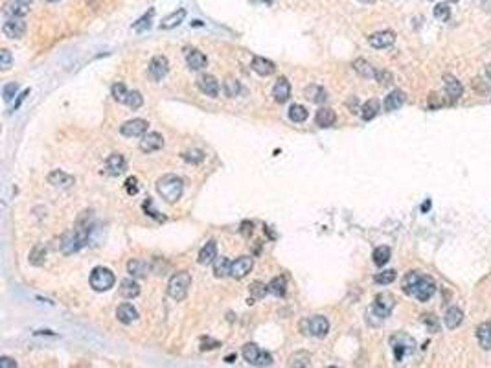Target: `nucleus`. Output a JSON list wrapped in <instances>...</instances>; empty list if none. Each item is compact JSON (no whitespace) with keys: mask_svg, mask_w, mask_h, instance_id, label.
<instances>
[{"mask_svg":"<svg viewBox=\"0 0 491 368\" xmlns=\"http://www.w3.org/2000/svg\"><path fill=\"white\" fill-rule=\"evenodd\" d=\"M307 116H309V113H307V109L304 105H298V103H294V105H291L289 109V118L293 120L294 123H302L307 120Z\"/></svg>","mask_w":491,"mask_h":368,"instance_id":"58836bf2","label":"nucleus"},{"mask_svg":"<svg viewBox=\"0 0 491 368\" xmlns=\"http://www.w3.org/2000/svg\"><path fill=\"white\" fill-rule=\"evenodd\" d=\"M197 87L199 90L202 92V94H206V96H212L215 98L217 94H219V81L214 78L212 74H201L197 78Z\"/></svg>","mask_w":491,"mask_h":368,"instance_id":"4468645a","label":"nucleus"},{"mask_svg":"<svg viewBox=\"0 0 491 368\" xmlns=\"http://www.w3.org/2000/svg\"><path fill=\"white\" fill-rule=\"evenodd\" d=\"M186 63H188V66L192 70H202V68L206 66L208 59L202 52L192 48V50H186Z\"/></svg>","mask_w":491,"mask_h":368,"instance_id":"aec40b11","label":"nucleus"},{"mask_svg":"<svg viewBox=\"0 0 491 368\" xmlns=\"http://www.w3.org/2000/svg\"><path fill=\"white\" fill-rule=\"evenodd\" d=\"M272 96L278 103H285L291 96V83L287 81V78H280L272 87Z\"/></svg>","mask_w":491,"mask_h":368,"instance_id":"a211bd4d","label":"nucleus"},{"mask_svg":"<svg viewBox=\"0 0 491 368\" xmlns=\"http://www.w3.org/2000/svg\"><path fill=\"white\" fill-rule=\"evenodd\" d=\"M153 15H155V9L151 8L149 11H147V13L144 15V17H140V19H138V21L135 22V24H133V30L138 31V33H142V31H145V30H147V28L151 26V21H153Z\"/></svg>","mask_w":491,"mask_h":368,"instance_id":"a19ab883","label":"nucleus"},{"mask_svg":"<svg viewBox=\"0 0 491 368\" xmlns=\"http://www.w3.org/2000/svg\"><path fill=\"white\" fill-rule=\"evenodd\" d=\"M403 291L410 297L418 298L420 302H427L436 291V284L432 278L423 276L416 271H410L403 278Z\"/></svg>","mask_w":491,"mask_h":368,"instance_id":"f257e3e1","label":"nucleus"},{"mask_svg":"<svg viewBox=\"0 0 491 368\" xmlns=\"http://www.w3.org/2000/svg\"><path fill=\"white\" fill-rule=\"evenodd\" d=\"M17 92H18L17 83H8V85H4V88H2V96H4L6 101H11L15 96H17Z\"/></svg>","mask_w":491,"mask_h":368,"instance_id":"8fccbe9b","label":"nucleus"},{"mask_svg":"<svg viewBox=\"0 0 491 368\" xmlns=\"http://www.w3.org/2000/svg\"><path fill=\"white\" fill-rule=\"evenodd\" d=\"M215 260H217V243L214 240H210L199 252V263L201 265H208V263L215 262Z\"/></svg>","mask_w":491,"mask_h":368,"instance_id":"b1692460","label":"nucleus"},{"mask_svg":"<svg viewBox=\"0 0 491 368\" xmlns=\"http://www.w3.org/2000/svg\"><path fill=\"white\" fill-rule=\"evenodd\" d=\"M311 366V354L306 350L294 352L289 357V368H309Z\"/></svg>","mask_w":491,"mask_h":368,"instance_id":"a878e982","label":"nucleus"},{"mask_svg":"<svg viewBox=\"0 0 491 368\" xmlns=\"http://www.w3.org/2000/svg\"><path fill=\"white\" fill-rule=\"evenodd\" d=\"M48 182L53 184V186H59V188H70L72 184L75 182V179L72 175H68V173H65V171L55 170L48 175Z\"/></svg>","mask_w":491,"mask_h":368,"instance_id":"5701e85b","label":"nucleus"},{"mask_svg":"<svg viewBox=\"0 0 491 368\" xmlns=\"http://www.w3.org/2000/svg\"><path fill=\"white\" fill-rule=\"evenodd\" d=\"M182 158H184L186 162L199 164L204 160V151H201V149H190V151H184V153H182Z\"/></svg>","mask_w":491,"mask_h":368,"instance_id":"a18cd8bd","label":"nucleus"},{"mask_svg":"<svg viewBox=\"0 0 491 368\" xmlns=\"http://www.w3.org/2000/svg\"><path fill=\"white\" fill-rule=\"evenodd\" d=\"M44 247L43 245H37L35 249L31 250V254H30V262L33 263V265H43V262H44V254L46 252H43V256H39V252L43 250Z\"/></svg>","mask_w":491,"mask_h":368,"instance_id":"864d4df0","label":"nucleus"},{"mask_svg":"<svg viewBox=\"0 0 491 368\" xmlns=\"http://www.w3.org/2000/svg\"><path fill=\"white\" fill-rule=\"evenodd\" d=\"M223 88H224V94H226L228 98H236L237 94H239V90H241V85H239L237 79L226 78L223 83Z\"/></svg>","mask_w":491,"mask_h":368,"instance_id":"37998d69","label":"nucleus"},{"mask_svg":"<svg viewBox=\"0 0 491 368\" xmlns=\"http://www.w3.org/2000/svg\"><path fill=\"white\" fill-rule=\"evenodd\" d=\"M116 317H118V320L122 322V324H133L136 319H138V311H136L135 307H133V304H122V306L118 307V311H116Z\"/></svg>","mask_w":491,"mask_h":368,"instance_id":"393cba45","label":"nucleus"},{"mask_svg":"<svg viewBox=\"0 0 491 368\" xmlns=\"http://www.w3.org/2000/svg\"><path fill=\"white\" fill-rule=\"evenodd\" d=\"M13 63V57H11V52L9 50H0V68L2 70H9V66Z\"/></svg>","mask_w":491,"mask_h":368,"instance_id":"3c124183","label":"nucleus"},{"mask_svg":"<svg viewBox=\"0 0 491 368\" xmlns=\"http://www.w3.org/2000/svg\"><path fill=\"white\" fill-rule=\"evenodd\" d=\"M315 122L318 127H331V125L337 122V114H335L333 109H329V107H322V109L316 111Z\"/></svg>","mask_w":491,"mask_h":368,"instance_id":"4be33fe9","label":"nucleus"},{"mask_svg":"<svg viewBox=\"0 0 491 368\" xmlns=\"http://www.w3.org/2000/svg\"><path fill=\"white\" fill-rule=\"evenodd\" d=\"M302 329L306 335L313 337H324L329 332V320L324 315H315L311 319H306L302 322Z\"/></svg>","mask_w":491,"mask_h":368,"instance_id":"6e6552de","label":"nucleus"},{"mask_svg":"<svg viewBox=\"0 0 491 368\" xmlns=\"http://www.w3.org/2000/svg\"><path fill=\"white\" fill-rule=\"evenodd\" d=\"M405 100H407V96H405L403 90H392L385 100V111H388V113L398 111L405 103Z\"/></svg>","mask_w":491,"mask_h":368,"instance_id":"bb28decb","label":"nucleus"},{"mask_svg":"<svg viewBox=\"0 0 491 368\" xmlns=\"http://www.w3.org/2000/svg\"><path fill=\"white\" fill-rule=\"evenodd\" d=\"M379 109H381V105H379L377 100H368L363 107H361V116H363V120L370 122V120H373L375 116H377Z\"/></svg>","mask_w":491,"mask_h":368,"instance_id":"f704fd0d","label":"nucleus"},{"mask_svg":"<svg viewBox=\"0 0 491 368\" xmlns=\"http://www.w3.org/2000/svg\"><path fill=\"white\" fill-rule=\"evenodd\" d=\"M394 306H395L394 295H390V293H379L377 297H375V302H373V306H372V309H370V311H372L373 315H377L381 320H385L386 317H388V315L392 313Z\"/></svg>","mask_w":491,"mask_h":368,"instance_id":"1a4fd4ad","label":"nucleus"},{"mask_svg":"<svg viewBox=\"0 0 491 368\" xmlns=\"http://www.w3.org/2000/svg\"><path fill=\"white\" fill-rule=\"evenodd\" d=\"M230 267H232V262H228L226 258L221 256L214 262V274L217 278H224V276L230 274Z\"/></svg>","mask_w":491,"mask_h":368,"instance_id":"4c0bfd02","label":"nucleus"},{"mask_svg":"<svg viewBox=\"0 0 491 368\" xmlns=\"http://www.w3.org/2000/svg\"><path fill=\"white\" fill-rule=\"evenodd\" d=\"M395 271L394 269H388V271H383V272H379V274H375V284H381V285H386V284H392V282L395 280Z\"/></svg>","mask_w":491,"mask_h":368,"instance_id":"de8ad7c7","label":"nucleus"},{"mask_svg":"<svg viewBox=\"0 0 491 368\" xmlns=\"http://www.w3.org/2000/svg\"><path fill=\"white\" fill-rule=\"evenodd\" d=\"M0 368H17V363L11 357H2L0 359Z\"/></svg>","mask_w":491,"mask_h":368,"instance_id":"13d9d810","label":"nucleus"},{"mask_svg":"<svg viewBox=\"0 0 491 368\" xmlns=\"http://www.w3.org/2000/svg\"><path fill=\"white\" fill-rule=\"evenodd\" d=\"M250 66H252V70L259 76H271L276 70V66H274V63H272L271 59H265V57H259V56H256L254 59H252V65Z\"/></svg>","mask_w":491,"mask_h":368,"instance_id":"412c9836","label":"nucleus"},{"mask_svg":"<svg viewBox=\"0 0 491 368\" xmlns=\"http://www.w3.org/2000/svg\"><path fill=\"white\" fill-rule=\"evenodd\" d=\"M243 357H245L247 363L254 364V366H269V364H272V355L269 354V352H263L259 350L258 346H256L254 342H247L245 346H243Z\"/></svg>","mask_w":491,"mask_h":368,"instance_id":"423d86ee","label":"nucleus"},{"mask_svg":"<svg viewBox=\"0 0 491 368\" xmlns=\"http://www.w3.org/2000/svg\"><path fill=\"white\" fill-rule=\"evenodd\" d=\"M46 2H59V0H46Z\"/></svg>","mask_w":491,"mask_h":368,"instance_id":"0e129e2a","label":"nucleus"},{"mask_svg":"<svg viewBox=\"0 0 491 368\" xmlns=\"http://www.w3.org/2000/svg\"><path fill=\"white\" fill-rule=\"evenodd\" d=\"M127 271L133 278H145L147 272H149V265L144 260H131L127 263Z\"/></svg>","mask_w":491,"mask_h":368,"instance_id":"cd10ccee","label":"nucleus"},{"mask_svg":"<svg viewBox=\"0 0 491 368\" xmlns=\"http://www.w3.org/2000/svg\"><path fill=\"white\" fill-rule=\"evenodd\" d=\"M125 190H127L129 195H136L138 193V179L136 177H129L125 180Z\"/></svg>","mask_w":491,"mask_h":368,"instance_id":"6e6d98bb","label":"nucleus"},{"mask_svg":"<svg viewBox=\"0 0 491 368\" xmlns=\"http://www.w3.org/2000/svg\"><path fill=\"white\" fill-rule=\"evenodd\" d=\"M462 320H464V313H462L460 307L452 306L445 311V326H447L449 329L458 328V326L462 324Z\"/></svg>","mask_w":491,"mask_h":368,"instance_id":"7c9ffc66","label":"nucleus"},{"mask_svg":"<svg viewBox=\"0 0 491 368\" xmlns=\"http://www.w3.org/2000/svg\"><path fill=\"white\" fill-rule=\"evenodd\" d=\"M423 322H425V326L430 329L432 333H436L440 329V324H438V319H436V315H432V313H427V315H423Z\"/></svg>","mask_w":491,"mask_h":368,"instance_id":"603ef678","label":"nucleus"},{"mask_svg":"<svg viewBox=\"0 0 491 368\" xmlns=\"http://www.w3.org/2000/svg\"><path fill=\"white\" fill-rule=\"evenodd\" d=\"M265 2H271V0H265Z\"/></svg>","mask_w":491,"mask_h":368,"instance_id":"774afa93","label":"nucleus"},{"mask_svg":"<svg viewBox=\"0 0 491 368\" xmlns=\"http://www.w3.org/2000/svg\"><path fill=\"white\" fill-rule=\"evenodd\" d=\"M429 105L435 109V107H440L442 105V101L438 100V94H430V98H429Z\"/></svg>","mask_w":491,"mask_h":368,"instance_id":"bf43d9fd","label":"nucleus"},{"mask_svg":"<svg viewBox=\"0 0 491 368\" xmlns=\"http://www.w3.org/2000/svg\"><path fill=\"white\" fill-rule=\"evenodd\" d=\"M249 293H250V298H263L265 295L269 293V285H265L263 282L256 280L249 285Z\"/></svg>","mask_w":491,"mask_h":368,"instance_id":"79ce46f5","label":"nucleus"},{"mask_svg":"<svg viewBox=\"0 0 491 368\" xmlns=\"http://www.w3.org/2000/svg\"><path fill=\"white\" fill-rule=\"evenodd\" d=\"M252 267H254V260L250 258V256H241V258H237L236 262H232L230 276L236 278V280H241V278H245V276L252 271Z\"/></svg>","mask_w":491,"mask_h":368,"instance_id":"f8f14e48","label":"nucleus"},{"mask_svg":"<svg viewBox=\"0 0 491 368\" xmlns=\"http://www.w3.org/2000/svg\"><path fill=\"white\" fill-rule=\"evenodd\" d=\"M304 94H306L307 100L313 101V103H324V101L328 100L326 90L322 87H318V85H309V87L304 90Z\"/></svg>","mask_w":491,"mask_h":368,"instance_id":"473e14b6","label":"nucleus"},{"mask_svg":"<svg viewBox=\"0 0 491 368\" xmlns=\"http://www.w3.org/2000/svg\"><path fill=\"white\" fill-rule=\"evenodd\" d=\"M390 346L394 350L395 361H403L405 355L412 354L414 348H416V342L410 335L407 333H394L390 337Z\"/></svg>","mask_w":491,"mask_h":368,"instance_id":"39448f33","label":"nucleus"},{"mask_svg":"<svg viewBox=\"0 0 491 368\" xmlns=\"http://www.w3.org/2000/svg\"><path fill=\"white\" fill-rule=\"evenodd\" d=\"M190 285H192V276L188 274L186 271L175 272V274L169 278V284H167V295H169L173 300L180 302L184 300L186 295H188Z\"/></svg>","mask_w":491,"mask_h":368,"instance_id":"20e7f679","label":"nucleus"},{"mask_svg":"<svg viewBox=\"0 0 491 368\" xmlns=\"http://www.w3.org/2000/svg\"><path fill=\"white\" fill-rule=\"evenodd\" d=\"M326 368H341V366H326Z\"/></svg>","mask_w":491,"mask_h":368,"instance_id":"69168bd1","label":"nucleus"},{"mask_svg":"<svg viewBox=\"0 0 491 368\" xmlns=\"http://www.w3.org/2000/svg\"><path fill=\"white\" fill-rule=\"evenodd\" d=\"M2 31H4V35L9 37V39H21V37L26 33V22H24V19H18V17H6Z\"/></svg>","mask_w":491,"mask_h":368,"instance_id":"9d476101","label":"nucleus"},{"mask_svg":"<svg viewBox=\"0 0 491 368\" xmlns=\"http://www.w3.org/2000/svg\"><path fill=\"white\" fill-rule=\"evenodd\" d=\"M127 96H129V90L125 88V85L123 83L112 85V98L118 101V103H125V101H127Z\"/></svg>","mask_w":491,"mask_h":368,"instance_id":"c03bdc74","label":"nucleus"},{"mask_svg":"<svg viewBox=\"0 0 491 368\" xmlns=\"http://www.w3.org/2000/svg\"><path fill=\"white\" fill-rule=\"evenodd\" d=\"M353 70L359 76H363V78H375V74H377V70L366 59H355L353 61Z\"/></svg>","mask_w":491,"mask_h":368,"instance_id":"72a5a7b5","label":"nucleus"},{"mask_svg":"<svg viewBox=\"0 0 491 368\" xmlns=\"http://www.w3.org/2000/svg\"><path fill=\"white\" fill-rule=\"evenodd\" d=\"M361 2H370V0H361Z\"/></svg>","mask_w":491,"mask_h":368,"instance_id":"338daca9","label":"nucleus"},{"mask_svg":"<svg viewBox=\"0 0 491 368\" xmlns=\"http://www.w3.org/2000/svg\"><path fill=\"white\" fill-rule=\"evenodd\" d=\"M370 46L373 48H388L395 43V33L390 30H383V31H375L368 37Z\"/></svg>","mask_w":491,"mask_h":368,"instance_id":"2eb2a0df","label":"nucleus"},{"mask_svg":"<svg viewBox=\"0 0 491 368\" xmlns=\"http://www.w3.org/2000/svg\"><path fill=\"white\" fill-rule=\"evenodd\" d=\"M390 260V249L388 247H377V249L373 250V263L377 265V267H383V265H386V262Z\"/></svg>","mask_w":491,"mask_h":368,"instance_id":"ea45409f","label":"nucleus"},{"mask_svg":"<svg viewBox=\"0 0 491 368\" xmlns=\"http://www.w3.org/2000/svg\"><path fill=\"white\" fill-rule=\"evenodd\" d=\"M186 19V9H177L171 15H167L166 19H162L160 22V30H171V28H177L180 22Z\"/></svg>","mask_w":491,"mask_h":368,"instance_id":"c85d7f7f","label":"nucleus"},{"mask_svg":"<svg viewBox=\"0 0 491 368\" xmlns=\"http://www.w3.org/2000/svg\"><path fill=\"white\" fill-rule=\"evenodd\" d=\"M114 274L110 269L107 267H96L90 274V287L98 293H103V291H109L110 287L114 285Z\"/></svg>","mask_w":491,"mask_h":368,"instance_id":"0eeeda50","label":"nucleus"},{"mask_svg":"<svg viewBox=\"0 0 491 368\" xmlns=\"http://www.w3.org/2000/svg\"><path fill=\"white\" fill-rule=\"evenodd\" d=\"M375 79H377L381 85H392V81H394V78H392L390 72L386 70H377V74H375Z\"/></svg>","mask_w":491,"mask_h":368,"instance_id":"5fc2aeb1","label":"nucleus"},{"mask_svg":"<svg viewBox=\"0 0 491 368\" xmlns=\"http://www.w3.org/2000/svg\"><path fill=\"white\" fill-rule=\"evenodd\" d=\"M486 72H487V76L491 78V65H487V68H486Z\"/></svg>","mask_w":491,"mask_h":368,"instance_id":"680f3d73","label":"nucleus"},{"mask_svg":"<svg viewBox=\"0 0 491 368\" xmlns=\"http://www.w3.org/2000/svg\"><path fill=\"white\" fill-rule=\"evenodd\" d=\"M88 234H90V225L83 223V217L78 221L74 230L66 232L61 240V249L65 254H72V252H78L81 247L87 245L88 241Z\"/></svg>","mask_w":491,"mask_h":368,"instance_id":"f03ea898","label":"nucleus"},{"mask_svg":"<svg viewBox=\"0 0 491 368\" xmlns=\"http://www.w3.org/2000/svg\"><path fill=\"white\" fill-rule=\"evenodd\" d=\"M435 17L438 19V21L445 22L449 17H451V8H449L445 2H440V4L435 6Z\"/></svg>","mask_w":491,"mask_h":368,"instance_id":"09e8293b","label":"nucleus"},{"mask_svg":"<svg viewBox=\"0 0 491 368\" xmlns=\"http://www.w3.org/2000/svg\"><path fill=\"white\" fill-rule=\"evenodd\" d=\"M138 293H140V285L136 284L133 278L122 280V284H120V295H122L123 298H135L138 297Z\"/></svg>","mask_w":491,"mask_h":368,"instance_id":"2f4dec72","label":"nucleus"},{"mask_svg":"<svg viewBox=\"0 0 491 368\" xmlns=\"http://www.w3.org/2000/svg\"><path fill=\"white\" fill-rule=\"evenodd\" d=\"M157 192L160 193V197L164 199L166 203L173 205L177 203L182 193H184V180L180 179L179 175H173V173H167V175L160 177L157 180Z\"/></svg>","mask_w":491,"mask_h":368,"instance_id":"7ed1b4c3","label":"nucleus"},{"mask_svg":"<svg viewBox=\"0 0 491 368\" xmlns=\"http://www.w3.org/2000/svg\"><path fill=\"white\" fill-rule=\"evenodd\" d=\"M147 125H149V123L145 122V120L135 118V120H129V122L122 123L120 133H122L123 136H129V138H133V136H144L145 133H147Z\"/></svg>","mask_w":491,"mask_h":368,"instance_id":"9b49d317","label":"nucleus"},{"mask_svg":"<svg viewBox=\"0 0 491 368\" xmlns=\"http://www.w3.org/2000/svg\"><path fill=\"white\" fill-rule=\"evenodd\" d=\"M285 291H287V280H285V276H274V278L269 282V293L276 295V297H284Z\"/></svg>","mask_w":491,"mask_h":368,"instance_id":"e433bc0d","label":"nucleus"},{"mask_svg":"<svg viewBox=\"0 0 491 368\" xmlns=\"http://www.w3.org/2000/svg\"><path fill=\"white\" fill-rule=\"evenodd\" d=\"M28 13V8L24 4H21V2H8V4L4 6V15L6 17H18V19H24V15Z\"/></svg>","mask_w":491,"mask_h":368,"instance_id":"c9c22d12","label":"nucleus"},{"mask_svg":"<svg viewBox=\"0 0 491 368\" xmlns=\"http://www.w3.org/2000/svg\"><path fill=\"white\" fill-rule=\"evenodd\" d=\"M443 85H445V92H447V96L451 100H458L462 96V92H464L462 83L452 74H443Z\"/></svg>","mask_w":491,"mask_h":368,"instance_id":"6ab92c4d","label":"nucleus"},{"mask_svg":"<svg viewBox=\"0 0 491 368\" xmlns=\"http://www.w3.org/2000/svg\"><path fill=\"white\" fill-rule=\"evenodd\" d=\"M477 339H478V344H480L484 350H491V322H482V324L478 326Z\"/></svg>","mask_w":491,"mask_h":368,"instance_id":"c756f323","label":"nucleus"},{"mask_svg":"<svg viewBox=\"0 0 491 368\" xmlns=\"http://www.w3.org/2000/svg\"><path fill=\"white\" fill-rule=\"evenodd\" d=\"M447 2H460V0H447Z\"/></svg>","mask_w":491,"mask_h":368,"instance_id":"e2e57ef3","label":"nucleus"},{"mask_svg":"<svg viewBox=\"0 0 491 368\" xmlns=\"http://www.w3.org/2000/svg\"><path fill=\"white\" fill-rule=\"evenodd\" d=\"M129 107H131L133 111H136V109H140L142 105H144V96H142L140 92L138 90H133V92H129V96H127V101H125Z\"/></svg>","mask_w":491,"mask_h":368,"instance_id":"49530a36","label":"nucleus"},{"mask_svg":"<svg viewBox=\"0 0 491 368\" xmlns=\"http://www.w3.org/2000/svg\"><path fill=\"white\" fill-rule=\"evenodd\" d=\"M125 168H127V162H125V157H123L122 153L109 155V158H107V173H109V175L112 177L122 175L123 171H125Z\"/></svg>","mask_w":491,"mask_h":368,"instance_id":"f3484780","label":"nucleus"},{"mask_svg":"<svg viewBox=\"0 0 491 368\" xmlns=\"http://www.w3.org/2000/svg\"><path fill=\"white\" fill-rule=\"evenodd\" d=\"M164 148V136L160 133H145L140 140V149L144 153H153V151H158V149Z\"/></svg>","mask_w":491,"mask_h":368,"instance_id":"ddd939ff","label":"nucleus"},{"mask_svg":"<svg viewBox=\"0 0 491 368\" xmlns=\"http://www.w3.org/2000/svg\"><path fill=\"white\" fill-rule=\"evenodd\" d=\"M252 228H254V225L250 223V221H243V223H241V230H239V232H241V236L250 237V236H252Z\"/></svg>","mask_w":491,"mask_h":368,"instance_id":"4d7b16f0","label":"nucleus"},{"mask_svg":"<svg viewBox=\"0 0 491 368\" xmlns=\"http://www.w3.org/2000/svg\"><path fill=\"white\" fill-rule=\"evenodd\" d=\"M17 2H21V4H24V6H30L33 0H17Z\"/></svg>","mask_w":491,"mask_h":368,"instance_id":"052dcab7","label":"nucleus"},{"mask_svg":"<svg viewBox=\"0 0 491 368\" xmlns=\"http://www.w3.org/2000/svg\"><path fill=\"white\" fill-rule=\"evenodd\" d=\"M149 76L155 79V81H160L162 78H166L167 70H169V63L164 56H155L149 63Z\"/></svg>","mask_w":491,"mask_h":368,"instance_id":"dca6fc26","label":"nucleus"}]
</instances>
